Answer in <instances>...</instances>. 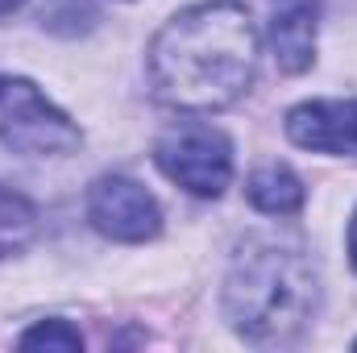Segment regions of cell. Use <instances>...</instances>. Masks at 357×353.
Wrapping results in <instances>:
<instances>
[{
    "mask_svg": "<svg viewBox=\"0 0 357 353\" xmlns=\"http://www.w3.org/2000/svg\"><path fill=\"white\" fill-rule=\"evenodd\" d=\"M316 0H270V50L287 75H299L316 63Z\"/></svg>",
    "mask_w": 357,
    "mask_h": 353,
    "instance_id": "52a82bcc",
    "label": "cell"
},
{
    "mask_svg": "<svg viewBox=\"0 0 357 353\" xmlns=\"http://www.w3.org/2000/svg\"><path fill=\"white\" fill-rule=\"evenodd\" d=\"M245 195L266 216H295L307 200V187L287 163H262L245 183Z\"/></svg>",
    "mask_w": 357,
    "mask_h": 353,
    "instance_id": "ba28073f",
    "label": "cell"
},
{
    "mask_svg": "<svg viewBox=\"0 0 357 353\" xmlns=\"http://www.w3.org/2000/svg\"><path fill=\"white\" fill-rule=\"evenodd\" d=\"M220 308L229 329L250 345H291L320 308V274L303 246L250 237L225 274Z\"/></svg>",
    "mask_w": 357,
    "mask_h": 353,
    "instance_id": "7a4b0ae2",
    "label": "cell"
},
{
    "mask_svg": "<svg viewBox=\"0 0 357 353\" xmlns=\"http://www.w3.org/2000/svg\"><path fill=\"white\" fill-rule=\"evenodd\" d=\"M258 25L241 0H204L175 13L146 50V75L178 112H220L258 75Z\"/></svg>",
    "mask_w": 357,
    "mask_h": 353,
    "instance_id": "6da1fadb",
    "label": "cell"
},
{
    "mask_svg": "<svg viewBox=\"0 0 357 353\" xmlns=\"http://www.w3.org/2000/svg\"><path fill=\"white\" fill-rule=\"evenodd\" d=\"M0 142L29 158L71 154L84 133L79 125L46 100V91L21 75H0Z\"/></svg>",
    "mask_w": 357,
    "mask_h": 353,
    "instance_id": "3957f363",
    "label": "cell"
},
{
    "mask_svg": "<svg viewBox=\"0 0 357 353\" xmlns=\"http://www.w3.org/2000/svg\"><path fill=\"white\" fill-rule=\"evenodd\" d=\"M345 246H349V262H354V270H357V212H354V220H349V233H345Z\"/></svg>",
    "mask_w": 357,
    "mask_h": 353,
    "instance_id": "8fae6325",
    "label": "cell"
},
{
    "mask_svg": "<svg viewBox=\"0 0 357 353\" xmlns=\"http://www.w3.org/2000/svg\"><path fill=\"white\" fill-rule=\"evenodd\" d=\"M21 350H84V337H79V329H71L67 320H42V324H33L29 333H21Z\"/></svg>",
    "mask_w": 357,
    "mask_h": 353,
    "instance_id": "30bf717a",
    "label": "cell"
},
{
    "mask_svg": "<svg viewBox=\"0 0 357 353\" xmlns=\"http://www.w3.org/2000/svg\"><path fill=\"white\" fill-rule=\"evenodd\" d=\"M354 350H357V341H354Z\"/></svg>",
    "mask_w": 357,
    "mask_h": 353,
    "instance_id": "4fadbf2b",
    "label": "cell"
},
{
    "mask_svg": "<svg viewBox=\"0 0 357 353\" xmlns=\"http://www.w3.org/2000/svg\"><path fill=\"white\" fill-rule=\"evenodd\" d=\"M154 163L183 191L216 200L233 179V142L204 121H178L158 137Z\"/></svg>",
    "mask_w": 357,
    "mask_h": 353,
    "instance_id": "277c9868",
    "label": "cell"
},
{
    "mask_svg": "<svg viewBox=\"0 0 357 353\" xmlns=\"http://www.w3.org/2000/svg\"><path fill=\"white\" fill-rule=\"evenodd\" d=\"M287 137L312 154L357 158V100H307L287 112Z\"/></svg>",
    "mask_w": 357,
    "mask_h": 353,
    "instance_id": "8992f818",
    "label": "cell"
},
{
    "mask_svg": "<svg viewBox=\"0 0 357 353\" xmlns=\"http://www.w3.org/2000/svg\"><path fill=\"white\" fill-rule=\"evenodd\" d=\"M25 0H0V17H8V13H17Z\"/></svg>",
    "mask_w": 357,
    "mask_h": 353,
    "instance_id": "7c38bea8",
    "label": "cell"
},
{
    "mask_svg": "<svg viewBox=\"0 0 357 353\" xmlns=\"http://www.w3.org/2000/svg\"><path fill=\"white\" fill-rule=\"evenodd\" d=\"M29 229H33V208L21 195H13V191L0 187V254H8L13 246H21L29 237Z\"/></svg>",
    "mask_w": 357,
    "mask_h": 353,
    "instance_id": "9c48e42d",
    "label": "cell"
},
{
    "mask_svg": "<svg viewBox=\"0 0 357 353\" xmlns=\"http://www.w3.org/2000/svg\"><path fill=\"white\" fill-rule=\"evenodd\" d=\"M88 220L91 229L121 246H142L158 237L162 208L158 200L129 175H100L88 187Z\"/></svg>",
    "mask_w": 357,
    "mask_h": 353,
    "instance_id": "5b68a950",
    "label": "cell"
}]
</instances>
